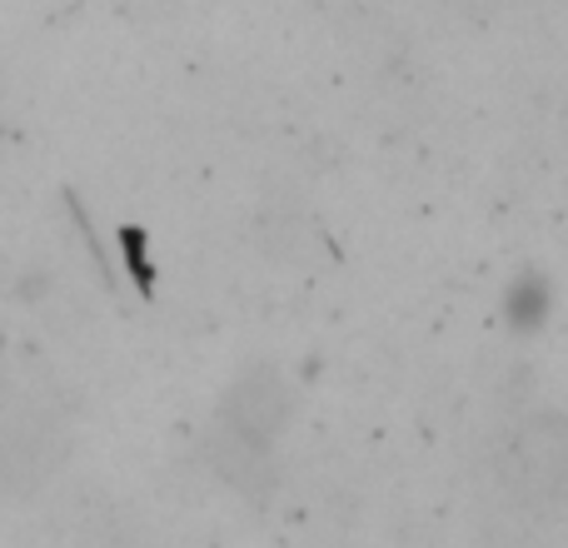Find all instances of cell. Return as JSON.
<instances>
[{
    "mask_svg": "<svg viewBox=\"0 0 568 548\" xmlns=\"http://www.w3.org/2000/svg\"><path fill=\"white\" fill-rule=\"evenodd\" d=\"M294 414V394L290 379L275 369V364H250L225 394V409H220V424L235 429L240 439L250 444H275V434L290 424Z\"/></svg>",
    "mask_w": 568,
    "mask_h": 548,
    "instance_id": "1",
    "label": "cell"
}]
</instances>
